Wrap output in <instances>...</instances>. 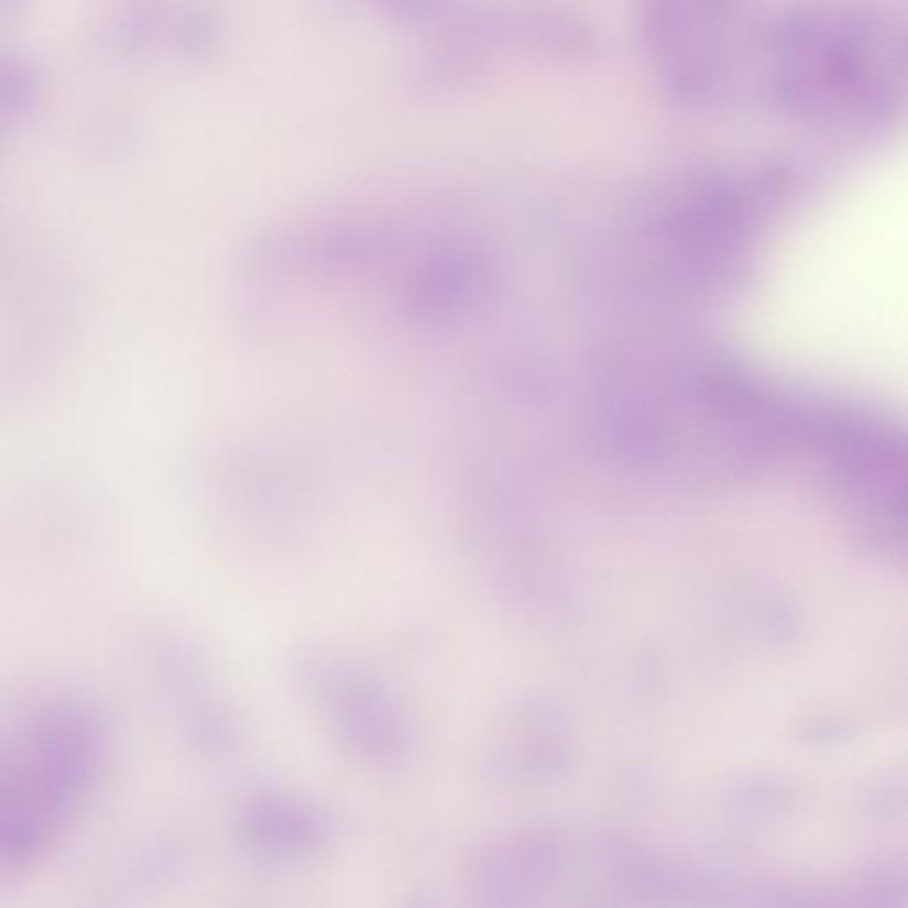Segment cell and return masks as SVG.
Listing matches in <instances>:
<instances>
[{"label":"cell","instance_id":"obj_1","mask_svg":"<svg viewBox=\"0 0 908 908\" xmlns=\"http://www.w3.org/2000/svg\"><path fill=\"white\" fill-rule=\"evenodd\" d=\"M196 490L220 538L249 556L278 557L306 547L327 510L315 469L274 444H215L197 460Z\"/></svg>","mask_w":908,"mask_h":908},{"label":"cell","instance_id":"obj_2","mask_svg":"<svg viewBox=\"0 0 908 908\" xmlns=\"http://www.w3.org/2000/svg\"><path fill=\"white\" fill-rule=\"evenodd\" d=\"M288 676L353 747L393 754L405 744V719L387 680L355 653L306 641L289 653Z\"/></svg>","mask_w":908,"mask_h":908}]
</instances>
